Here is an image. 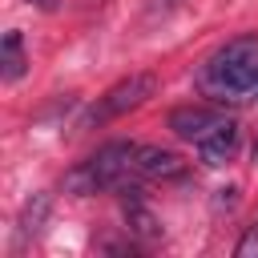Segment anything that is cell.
<instances>
[{"mask_svg":"<svg viewBox=\"0 0 258 258\" xmlns=\"http://www.w3.org/2000/svg\"><path fill=\"white\" fill-rule=\"evenodd\" d=\"M133 173H141V177H149V181H169V177H181V173H185V161H181L173 149H161V145H137Z\"/></svg>","mask_w":258,"mask_h":258,"instance_id":"cell-5","label":"cell"},{"mask_svg":"<svg viewBox=\"0 0 258 258\" xmlns=\"http://www.w3.org/2000/svg\"><path fill=\"white\" fill-rule=\"evenodd\" d=\"M0 73H4V81H20V73H24V36L16 28L0 44Z\"/></svg>","mask_w":258,"mask_h":258,"instance_id":"cell-7","label":"cell"},{"mask_svg":"<svg viewBox=\"0 0 258 258\" xmlns=\"http://www.w3.org/2000/svg\"><path fill=\"white\" fill-rule=\"evenodd\" d=\"M44 214H48V194H32V198L24 202V210H20V230H16V238L28 242L32 234H40Z\"/></svg>","mask_w":258,"mask_h":258,"instance_id":"cell-8","label":"cell"},{"mask_svg":"<svg viewBox=\"0 0 258 258\" xmlns=\"http://www.w3.org/2000/svg\"><path fill=\"white\" fill-rule=\"evenodd\" d=\"M133 157H137L133 141H109L85 165L64 173V189L73 198H85V194H97V189H117V185H125V173L133 169Z\"/></svg>","mask_w":258,"mask_h":258,"instance_id":"cell-2","label":"cell"},{"mask_svg":"<svg viewBox=\"0 0 258 258\" xmlns=\"http://www.w3.org/2000/svg\"><path fill=\"white\" fill-rule=\"evenodd\" d=\"M125 214H129V226H133V234H141V238H157L161 234V226H157V218L141 206V198H129L125 202Z\"/></svg>","mask_w":258,"mask_h":258,"instance_id":"cell-9","label":"cell"},{"mask_svg":"<svg viewBox=\"0 0 258 258\" xmlns=\"http://www.w3.org/2000/svg\"><path fill=\"white\" fill-rule=\"evenodd\" d=\"M153 93H157V77H153V73H129L125 81H117L113 89H105V93L97 97V105L81 117V129L105 125V121H113V117H121V113L145 105Z\"/></svg>","mask_w":258,"mask_h":258,"instance_id":"cell-3","label":"cell"},{"mask_svg":"<svg viewBox=\"0 0 258 258\" xmlns=\"http://www.w3.org/2000/svg\"><path fill=\"white\" fill-rule=\"evenodd\" d=\"M234 149H238V121H234V117H226L214 133H206V137L198 141V157H202L206 165H226V161L234 157Z\"/></svg>","mask_w":258,"mask_h":258,"instance_id":"cell-6","label":"cell"},{"mask_svg":"<svg viewBox=\"0 0 258 258\" xmlns=\"http://www.w3.org/2000/svg\"><path fill=\"white\" fill-rule=\"evenodd\" d=\"M234 258H258V222L246 226V234H242L238 246H234Z\"/></svg>","mask_w":258,"mask_h":258,"instance_id":"cell-10","label":"cell"},{"mask_svg":"<svg viewBox=\"0 0 258 258\" xmlns=\"http://www.w3.org/2000/svg\"><path fill=\"white\" fill-rule=\"evenodd\" d=\"M222 121H226V113H222V109H210V105H181V109L169 113V129H173V137L194 141V145H198L206 133H214Z\"/></svg>","mask_w":258,"mask_h":258,"instance_id":"cell-4","label":"cell"},{"mask_svg":"<svg viewBox=\"0 0 258 258\" xmlns=\"http://www.w3.org/2000/svg\"><path fill=\"white\" fill-rule=\"evenodd\" d=\"M254 161H258V145H254Z\"/></svg>","mask_w":258,"mask_h":258,"instance_id":"cell-12","label":"cell"},{"mask_svg":"<svg viewBox=\"0 0 258 258\" xmlns=\"http://www.w3.org/2000/svg\"><path fill=\"white\" fill-rule=\"evenodd\" d=\"M202 85L218 101H246L258 93V36H234L226 40L206 64H202Z\"/></svg>","mask_w":258,"mask_h":258,"instance_id":"cell-1","label":"cell"},{"mask_svg":"<svg viewBox=\"0 0 258 258\" xmlns=\"http://www.w3.org/2000/svg\"><path fill=\"white\" fill-rule=\"evenodd\" d=\"M28 4H36V8H44V12H52V8H56V0H28Z\"/></svg>","mask_w":258,"mask_h":258,"instance_id":"cell-11","label":"cell"}]
</instances>
